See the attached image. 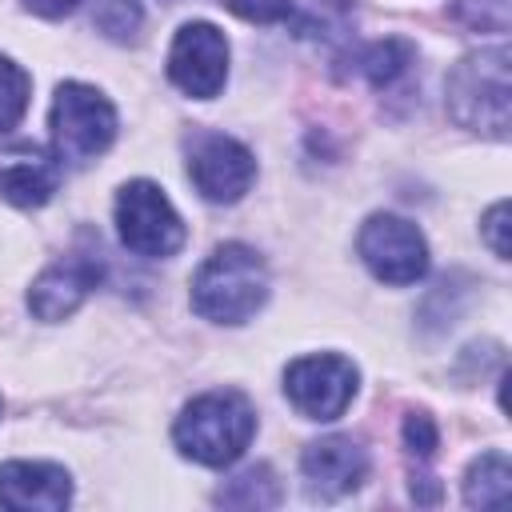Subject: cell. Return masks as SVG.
Returning <instances> with one entry per match:
<instances>
[{
	"instance_id": "6da1fadb",
	"label": "cell",
	"mask_w": 512,
	"mask_h": 512,
	"mask_svg": "<svg viewBox=\"0 0 512 512\" xmlns=\"http://www.w3.org/2000/svg\"><path fill=\"white\" fill-rule=\"evenodd\" d=\"M252 436H256V412H252L248 396H240L232 388L196 396L176 416V428H172L176 448L188 460L208 464V468H224V464L240 460L244 448L252 444Z\"/></svg>"
},
{
	"instance_id": "7a4b0ae2",
	"label": "cell",
	"mask_w": 512,
	"mask_h": 512,
	"mask_svg": "<svg viewBox=\"0 0 512 512\" xmlns=\"http://www.w3.org/2000/svg\"><path fill=\"white\" fill-rule=\"evenodd\" d=\"M268 300V268L248 244H220L192 276V308L212 324H244Z\"/></svg>"
},
{
	"instance_id": "3957f363",
	"label": "cell",
	"mask_w": 512,
	"mask_h": 512,
	"mask_svg": "<svg viewBox=\"0 0 512 512\" xmlns=\"http://www.w3.org/2000/svg\"><path fill=\"white\" fill-rule=\"evenodd\" d=\"M448 112L460 128L508 136V52L488 48L464 56L448 72Z\"/></svg>"
},
{
	"instance_id": "277c9868",
	"label": "cell",
	"mask_w": 512,
	"mask_h": 512,
	"mask_svg": "<svg viewBox=\"0 0 512 512\" xmlns=\"http://www.w3.org/2000/svg\"><path fill=\"white\" fill-rule=\"evenodd\" d=\"M116 140V108L92 84L68 80L52 100V148L60 164L84 168Z\"/></svg>"
},
{
	"instance_id": "5b68a950",
	"label": "cell",
	"mask_w": 512,
	"mask_h": 512,
	"mask_svg": "<svg viewBox=\"0 0 512 512\" xmlns=\"http://www.w3.org/2000/svg\"><path fill=\"white\" fill-rule=\"evenodd\" d=\"M116 228L136 256H172L184 248V220L152 180H128L116 196Z\"/></svg>"
},
{
	"instance_id": "8992f818",
	"label": "cell",
	"mask_w": 512,
	"mask_h": 512,
	"mask_svg": "<svg viewBox=\"0 0 512 512\" xmlns=\"http://www.w3.org/2000/svg\"><path fill=\"white\" fill-rule=\"evenodd\" d=\"M360 260L368 264V272L384 284H416L428 272V244L420 236V228L404 216L392 212H376L364 220L360 236H356Z\"/></svg>"
},
{
	"instance_id": "52a82bcc",
	"label": "cell",
	"mask_w": 512,
	"mask_h": 512,
	"mask_svg": "<svg viewBox=\"0 0 512 512\" xmlns=\"http://www.w3.org/2000/svg\"><path fill=\"white\" fill-rule=\"evenodd\" d=\"M356 364L336 352H312L284 368V396L308 420H336L356 396Z\"/></svg>"
},
{
	"instance_id": "ba28073f",
	"label": "cell",
	"mask_w": 512,
	"mask_h": 512,
	"mask_svg": "<svg viewBox=\"0 0 512 512\" xmlns=\"http://www.w3.org/2000/svg\"><path fill=\"white\" fill-rule=\"evenodd\" d=\"M168 80L196 100H212L228 80V40L216 24L192 20L172 36Z\"/></svg>"
},
{
	"instance_id": "9c48e42d",
	"label": "cell",
	"mask_w": 512,
	"mask_h": 512,
	"mask_svg": "<svg viewBox=\"0 0 512 512\" xmlns=\"http://www.w3.org/2000/svg\"><path fill=\"white\" fill-rule=\"evenodd\" d=\"M188 176L204 200L236 204L256 180V156L224 132H204L188 152Z\"/></svg>"
},
{
	"instance_id": "30bf717a",
	"label": "cell",
	"mask_w": 512,
	"mask_h": 512,
	"mask_svg": "<svg viewBox=\"0 0 512 512\" xmlns=\"http://www.w3.org/2000/svg\"><path fill=\"white\" fill-rule=\"evenodd\" d=\"M96 280H100V260H92L88 252H72L64 260L48 264L32 280V288H28V312L36 320H64V316H72L88 300V292L96 288Z\"/></svg>"
},
{
	"instance_id": "8fae6325",
	"label": "cell",
	"mask_w": 512,
	"mask_h": 512,
	"mask_svg": "<svg viewBox=\"0 0 512 512\" xmlns=\"http://www.w3.org/2000/svg\"><path fill=\"white\" fill-rule=\"evenodd\" d=\"M300 472H304V484H308L312 496L336 500V496H348L352 488L364 484L368 452L352 436H324V440H312L304 448Z\"/></svg>"
},
{
	"instance_id": "7c38bea8",
	"label": "cell",
	"mask_w": 512,
	"mask_h": 512,
	"mask_svg": "<svg viewBox=\"0 0 512 512\" xmlns=\"http://www.w3.org/2000/svg\"><path fill=\"white\" fill-rule=\"evenodd\" d=\"M72 500V480L60 464L8 460L0 464V508L12 512H60Z\"/></svg>"
},
{
	"instance_id": "4fadbf2b",
	"label": "cell",
	"mask_w": 512,
	"mask_h": 512,
	"mask_svg": "<svg viewBox=\"0 0 512 512\" xmlns=\"http://www.w3.org/2000/svg\"><path fill=\"white\" fill-rule=\"evenodd\" d=\"M60 188V160L36 144H16L0 156V196L20 208H40Z\"/></svg>"
},
{
	"instance_id": "5bb4252c",
	"label": "cell",
	"mask_w": 512,
	"mask_h": 512,
	"mask_svg": "<svg viewBox=\"0 0 512 512\" xmlns=\"http://www.w3.org/2000/svg\"><path fill=\"white\" fill-rule=\"evenodd\" d=\"M508 484H512V468L504 452H484L480 460H472L468 476H464V504L468 508H504L508 504Z\"/></svg>"
},
{
	"instance_id": "9a60e30c",
	"label": "cell",
	"mask_w": 512,
	"mask_h": 512,
	"mask_svg": "<svg viewBox=\"0 0 512 512\" xmlns=\"http://www.w3.org/2000/svg\"><path fill=\"white\" fill-rule=\"evenodd\" d=\"M412 44L408 40H376L360 52V72L372 80V88H392L412 68Z\"/></svg>"
},
{
	"instance_id": "2e32d148",
	"label": "cell",
	"mask_w": 512,
	"mask_h": 512,
	"mask_svg": "<svg viewBox=\"0 0 512 512\" xmlns=\"http://www.w3.org/2000/svg\"><path fill=\"white\" fill-rule=\"evenodd\" d=\"M216 500L232 504V508H272L280 500V484L268 464H256V468L240 472L236 480H228V488H220Z\"/></svg>"
},
{
	"instance_id": "e0dca14e",
	"label": "cell",
	"mask_w": 512,
	"mask_h": 512,
	"mask_svg": "<svg viewBox=\"0 0 512 512\" xmlns=\"http://www.w3.org/2000/svg\"><path fill=\"white\" fill-rule=\"evenodd\" d=\"M28 92H32L28 72H24L16 60L0 56V132L16 128V124L24 120V112H28Z\"/></svg>"
},
{
	"instance_id": "ac0fdd59",
	"label": "cell",
	"mask_w": 512,
	"mask_h": 512,
	"mask_svg": "<svg viewBox=\"0 0 512 512\" xmlns=\"http://www.w3.org/2000/svg\"><path fill=\"white\" fill-rule=\"evenodd\" d=\"M96 24L108 32V36H132L136 32V24H140V8H136V0H104L100 4V12H96Z\"/></svg>"
},
{
	"instance_id": "d6986e66",
	"label": "cell",
	"mask_w": 512,
	"mask_h": 512,
	"mask_svg": "<svg viewBox=\"0 0 512 512\" xmlns=\"http://www.w3.org/2000/svg\"><path fill=\"white\" fill-rule=\"evenodd\" d=\"M404 444H408V452L420 456V460H428V456L436 452L440 432H436V424H432L428 412H412V416L404 420Z\"/></svg>"
},
{
	"instance_id": "ffe728a7",
	"label": "cell",
	"mask_w": 512,
	"mask_h": 512,
	"mask_svg": "<svg viewBox=\"0 0 512 512\" xmlns=\"http://www.w3.org/2000/svg\"><path fill=\"white\" fill-rule=\"evenodd\" d=\"M224 4L252 24H276V20H288L292 12V0H224Z\"/></svg>"
},
{
	"instance_id": "44dd1931",
	"label": "cell",
	"mask_w": 512,
	"mask_h": 512,
	"mask_svg": "<svg viewBox=\"0 0 512 512\" xmlns=\"http://www.w3.org/2000/svg\"><path fill=\"white\" fill-rule=\"evenodd\" d=\"M504 220H508V204L500 200V204H492V208H488V216H484V236H488V244H492V252H496L500 260H508V240H504Z\"/></svg>"
},
{
	"instance_id": "7402d4cb",
	"label": "cell",
	"mask_w": 512,
	"mask_h": 512,
	"mask_svg": "<svg viewBox=\"0 0 512 512\" xmlns=\"http://www.w3.org/2000/svg\"><path fill=\"white\" fill-rule=\"evenodd\" d=\"M24 4H28L36 16H48V20H52V16H64V12H72L80 0H24Z\"/></svg>"
}]
</instances>
